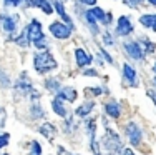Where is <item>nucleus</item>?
Instances as JSON below:
<instances>
[{"mask_svg": "<svg viewBox=\"0 0 156 155\" xmlns=\"http://www.w3.org/2000/svg\"><path fill=\"white\" fill-rule=\"evenodd\" d=\"M32 112H33V119H38V117L45 115V112L42 110V105L37 103V100H33V103H32Z\"/></svg>", "mask_w": 156, "mask_h": 155, "instance_id": "obj_25", "label": "nucleus"}, {"mask_svg": "<svg viewBox=\"0 0 156 155\" xmlns=\"http://www.w3.org/2000/svg\"><path fill=\"white\" fill-rule=\"evenodd\" d=\"M45 87L50 92H58L60 90V82L57 79H48V80H45Z\"/></svg>", "mask_w": 156, "mask_h": 155, "instance_id": "obj_24", "label": "nucleus"}, {"mask_svg": "<svg viewBox=\"0 0 156 155\" xmlns=\"http://www.w3.org/2000/svg\"><path fill=\"white\" fill-rule=\"evenodd\" d=\"M83 18H85V20H87V25H88V27H90V30H91V34H93V35H96V34H98V24H96V20H95V17L93 15H91V13H90V10H87V12H85L83 13Z\"/></svg>", "mask_w": 156, "mask_h": 155, "instance_id": "obj_22", "label": "nucleus"}, {"mask_svg": "<svg viewBox=\"0 0 156 155\" xmlns=\"http://www.w3.org/2000/svg\"><path fill=\"white\" fill-rule=\"evenodd\" d=\"M51 109H53V112L57 113L58 117H63V119L68 117V109H66V105H65V100H62V98L55 97L53 100H51Z\"/></svg>", "mask_w": 156, "mask_h": 155, "instance_id": "obj_16", "label": "nucleus"}, {"mask_svg": "<svg viewBox=\"0 0 156 155\" xmlns=\"http://www.w3.org/2000/svg\"><path fill=\"white\" fill-rule=\"evenodd\" d=\"M3 155H9V153H3Z\"/></svg>", "mask_w": 156, "mask_h": 155, "instance_id": "obj_40", "label": "nucleus"}, {"mask_svg": "<svg viewBox=\"0 0 156 155\" xmlns=\"http://www.w3.org/2000/svg\"><path fill=\"white\" fill-rule=\"evenodd\" d=\"M123 49L126 52L128 57H131L133 60H141L144 57V52L141 49V43L140 42H135V40H126L123 43Z\"/></svg>", "mask_w": 156, "mask_h": 155, "instance_id": "obj_7", "label": "nucleus"}, {"mask_svg": "<svg viewBox=\"0 0 156 155\" xmlns=\"http://www.w3.org/2000/svg\"><path fill=\"white\" fill-rule=\"evenodd\" d=\"M150 2V5H153V7H156V0H148Z\"/></svg>", "mask_w": 156, "mask_h": 155, "instance_id": "obj_37", "label": "nucleus"}, {"mask_svg": "<svg viewBox=\"0 0 156 155\" xmlns=\"http://www.w3.org/2000/svg\"><path fill=\"white\" fill-rule=\"evenodd\" d=\"M28 7H35V9H40L45 15H51L55 12L53 5H51L50 0H28Z\"/></svg>", "mask_w": 156, "mask_h": 155, "instance_id": "obj_11", "label": "nucleus"}, {"mask_svg": "<svg viewBox=\"0 0 156 155\" xmlns=\"http://www.w3.org/2000/svg\"><path fill=\"white\" fill-rule=\"evenodd\" d=\"M125 132H126L128 140H129V143H131L133 147H138L140 143H141L143 132H141V128L135 124V122H128V124H126V127H125Z\"/></svg>", "mask_w": 156, "mask_h": 155, "instance_id": "obj_6", "label": "nucleus"}, {"mask_svg": "<svg viewBox=\"0 0 156 155\" xmlns=\"http://www.w3.org/2000/svg\"><path fill=\"white\" fill-rule=\"evenodd\" d=\"M38 132L43 135L45 138L48 140H53L55 135H57V128H55V125H51L50 122H45V124H42L38 127Z\"/></svg>", "mask_w": 156, "mask_h": 155, "instance_id": "obj_20", "label": "nucleus"}, {"mask_svg": "<svg viewBox=\"0 0 156 155\" xmlns=\"http://www.w3.org/2000/svg\"><path fill=\"white\" fill-rule=\"evenodd\" d=\"M133 22L129 20L128 15H121L118 17V22H116V28H115V32H116L118 37H126L129 34H133Z\"/></svg>", "mask_w": 156, "mask_h": 155, "instance_id": "obj_8", "label": "nucleus"}, {"mask_svg": "<svg viewBox=\"0 0 156 155\" xmlns=\"http://www.w3.org/2000/svg\"><path fill=\"white\" fill-rule=\"evenodd\" d=\"M153 83H154V87H156V77H154V79H153Z\"/></svg>", "mask_w": 156, "mask_h": 155, "instance_id": "obj_38", "label": "nucleus"}, {"mask_svg": "<svg viewBox=\"0 0 156 155\" xmlns=\"http://www.w3.org/2000/svg\"><path fill=\"white\" fill-rule=\"evenodd\" d=\"M85 75H88V77H98V72H96V70H93V68H91V70H85Z\"/></svg>", "mask_w": 156, "mask_h": 155, "instance_id": "obj_34", "label": "nucleus"}, {"mask_svg": "<svg viewBox=\"0 0 156 155\" xmlns=\"http://www.w3.org/2000/svg\"><path fill=\"white\" fill-rule=\"evenodd\" d=\"M88 94H93L95 95V97H96V95H101L103 94V88H100V87H96V88H88Z\"/></svg>", "mask_w": 156, "mask_h": 155, "instance_id": "obj_32", "label": "nucleus"}, {"mask_svg": "<svg viewBox=\"0 0 156 155\" xmlns=\"http://www.w3.org/2000/svg\"><path fill=\"white\" fill-rule=\"evenodd\" d=\"M100 55H101V57H103V58H105V60H106V62H108V64H113V58H111V57H110V54H108V52H106V50H103V49H100Z\"/></svg>", "mask_w": 156, "mask_h": 155, "instance_id": "obj_30", "label": "nucleus"}, {"mask_svg": "<svg viewBox=\"0 0 156 155\" xmlns=\"http://www.w3.org/2000/svg\"><path fill=\"white\" fill-rule=\"evenodd\" d=\"M123 77L125 80L129 83L131 87H136L138 85V73H136L135 67H131L129 64H125L123 65Z\"/></svg>", "mask_w": 156, "mask_h": 155, "instance_id": "obj_14", "label": "nucleus"}, {"mask_svg": "<svg viewBox=\"0 0 156 155\" xmlns=\"http://www.w3.org/2000/svg\"><path fill=\"white\" fill-rule=\"evenodd\" d=\"M78 2H80L81 5H87V7H95L98 0H78Z\"/></svg>", "mask_w": 156, "mask_h": 155, "instance_id": "obj_31", "label": "nucleus"}, {"mask_svg": "<svg viewBox=\"0 0 156 155\" xmlns=\"http://www.w3.org/2000/svg\"><path fill=\"white\" fill-rule=\"evenodd\" d=\"M103 109H105V113L106 115H110L111 119H120V115H121V110H120V103L118 102H115V100H111V102H106L105 105H103Z\"/></svg>", "mask_w": 156, "mask_h": 155, "instance_id": "obj_17", "label": "nucleus"}, {"mask_svg": "<svg viewBox=\"0 0 156 155\" xmlns=\"http://www.w3.org/2000/svg\"><path fill=\"white\" fill-rule=\"evenodd\" d=\"M75 62H76V65L80 68H83V67H87V65H90L91 62H93V57H91L87 50L76 49L75 50Z\"/></svg>", "mask_w": 156, "mask_h": 155, "instance_id": "obj_12", "label": "nucleus"}, {"mask_svg": "<svg viewBox=\"0 0 156 155\" xmlns=\"http://www.w3.org/2000/svg\"><path fill=\"white\" fill-rule=\"evenodd\" d=\"M87 130H88V137H90V150L93 152V155H101L100 145L96 143V137H95V122L93 120H87Z\"/></svg>", "mask_w": 156, "mask_h": 155, "instance_id": "obj_9", "label": "nucleus"}, {"mask_svg": "<svg viewBox=\"0 0 156 155\" xmlns=\"http://www.w3.org/2000/svg\"><path fill=\"white\" fill-rule=\"evenodd\" d=\"M93 107H95V102H91V100L83 102V103H81V105L75 110V115H76V117H87V115H90V113L93 112Z\"/></svg>", "mask_w": 156, "mask_h": 155, "instance_id": "obj_21", "label": "nucleus"}, {"mask_svg": "<svg viewBox=\"0 0 156 155\" xmlns=\"http://www.w3.org/2000/svg\"><path fill=\"white\" fill-rule=\"evenodd\" d=\"M23 2L28 5V0H3V3H5V7H20Z\"/></svg>", "mask_w": 156, "mask_h": 155, "instance_id": "obj_27", "label": "nucleus"}, {"mask_svg": "<svg viewBox=\"0 0 156 155\" xmlns=\"http://www.w3.org/2000/svg\"><path fill=\"white\" fill-rule=\"evenodd\" d=\"M140 24L144 28H150V30L156 32V13H143V15H140Z\"/></svg>", "mask_w": 156, "mask_h": 155, "instance_id": "obj_18", "label": "nucleus"}, {"mask_svg": "<svg viewBox=\"0 0 156 155\" xmlns=\"http://www.w3.org/2000/svg\"><path fill=\"white\" fill-rule=\"evenodd\" d=\"M123 155H135V153H133V150H131V149H126Z\"/></svg>", "mask_w": 156, "mask_h": 155, "instance_id": "obj_35", "label": "nucleus"}, {"mask_svg": "<svg viewBox=\"0 0 156 155\" xmlns=\"http://www.w3.org/2000/svg\"><path fill=\"white\" fill-rule=\"evenodd\" d=\"M48 30H50V34L53 35L55 39H58V40H66V39H70V35H72L73 27H72V25H68V24H65V22L55 20V22H51V24H50Z\"/></svg>", "mask_w": 156, "mask_h": 155, "instance_id": "obj_3", "label": "nucleus"}, {"mask_svg": "<svg viewBox=\"0 0 156 155\" xmlns=\"http://www.w3.org/2000/svg\"><path fill=\"white\" fill-rule=\"evenodd\" d=\"M53 9H55V12L60 15V18L65 22V24H68V25H72V27H73V22H72V18H70V15L66 13L65 5H63L62 0H55V2H53Z\"/></svg>", "mask_w": 156, "mask_h": 155, "instance_id": "obj_19", "label": "nucleus"}, {"mask_svg": "<svg viewBox=\"0 0 156 155\" xmlns=\"http://www.w3.org/2000/svg\"><path fill=\"white\" fill-rule=\"evenodd\" d=\"M5 117H7L5 110L0 109V127H3V124H5Z\"/></svg>", "mask_w": 156, "mask_h": 155, "instance_id": "obj_33", "label": "nucleus"}, {"mask_svg": "<svg viewBox=\"0 0 156 155\" xmlns=\"http://www.w3.org/2000/svg\"><path fill=\"white\" fill-rule=\"evenodd\" d=\"M10 142V134H0V149L7 147Z\"/></svg>", "mask_w": 156, "mask_h": 155, "instance_id": "obj_28", "label": "nucleus"}, {"mask_svg": "<svg viewBox=\"0 0 156 155\" xmlns=\"http://www.w3.org/2000/svg\"><path fill=\"white\" fill-rule=\"evenodd\" d=\"M25 35H27V39H28V42L30 43H35L37 40H40V39H43V30H42V24H40L37 18H32L30 22H28V25L25 27Z\"/></svg>", "mask_w": 156, "mask_h": 155, "instance_id": "obj_4", "label": "nucleus"}, {"mask_svg": "<svg viewBox=\"0 0 156 155\" xmlns=\"http://www.w3.org/2000/svg\"><path fill=\"white\" fill-rule=\"evenodd\" d=\"M55 97L62 98V100H66V102H75L78 97V92L73 87H60V90L57 92Z\"/></svg>", "mask_w": 156, "mask_h": 155, "instance_id": "obj_13", "label": "nucleus"}, {"mask_svg": "<svg viewBox=\"0 0 156 155\" xmlns=\"http://www.w3.org/2000/svg\"><path fill=\"white\" fill-rule=\"evenodd\" d=\"M32 150H30V155H42V145H40L37 140H32Z\"/></svg>", "mask_w": 156, "mask_h": 155, "instance_id": "obj_26", "label": "nucleus"}, {"mask_svg": "<svg viewBox=\"0 0 156 155\" xmlns=\"http://www.w3.org/2000/svg\"><path fill=\"white\" fill-rule=\"evenodd\" d=\"M103 42H105L106 45H113V37L110 35V32H105V34H103Z\"/></svg>", "mask_w": 156, "mask_h": 155, "instance_id": "obj_29", "label": "nucleus"}, {"mask_svg": "<svg viewBox=\"0 0 156 155\" xmlns=\"http://www.w3.org/2000/svg\"><path fill=\"white\" fill-rule=\"evenodd\" d=\"M103 140H105V147H108L110 150H118V152L121 150V140L118 138V135L115 132L108 130V135Z\"/></svg>", "mask_w": 156, "mask_h": 155, "instance_id": "obj_15", "label": "nucleus"}, {"mask_svg": "<svg viewBox=\"0 0 156 155\" xmlns=\"http://www.w3.org/2000/svg\"><path fill=\"white\" fill-rule=\"evenodd\" d=\"M90 13L95 17L96 22H101V24H105V25H110L111 22H113V15H111L110 12H105V10L100 9V7H93V9H90Z\"/></svg>", "mask_w": 156, "mask_h": 155, "instance_id": "obj_10", "label": "nucleus"}, {"mask_svg": "<svg viewBox=\"0 0 156 155\" xmlns=\"http://www.w3.org/2000/svg\"><path fill=\"white\" fill-rule=\"evenodd\" d=\"M141 49H143L144 55H150V54H153V52H156V43H153L150 39H144L143 42H141Z\"/></svg>", "mask_w": 156, "mask_h": 155, "instance_id": "obj_23", "label": "nucleus"}, {"mask_svg": "<svg viewBox=\"0 0 156 155\" xmlns=\"http://www.w3.org/2000/svg\"><path fill=\"white\" fill-rule=\"evenodd\" d=\"M13 87H15V90L20 95H32L33 100H38V98H40V94L33 88L32 80L28 79L27 72H22L20 73V77L17 79V82H15V85H13Z\"/></svg>", "mask_w": 156, "mask_h": 155, "instance_id": "obj_2", "label": "nucleus"}, {"mask_svg": "<svg viewBox=\"0 0 156 155\" xmlns=\"http://www.w3.org/2000/svg\"><path fill=\"white\" fill-rule=\"evenodd\" d=\"M153 70H154V72H156V64H154V67H153Z\"/></svg>", "mask_w": 156, "mask_h": 155, "instance_id": "obj_39", "label": "nucleus"}, {"mask_svg": "<svg viewBox=\"0 0 156 155\" xmlns=\"http://www.w3.org/2000/svg\"><path fill=\"white\" fill-rule=\"evenodd\" d=\"M18 18H20V17H18L17 13H15V15H9V13H0V28H2V32L9 34L10 37L15 35Z\"/></svg>", "mask_w": 156, "mask_h": 155, "instance_id": "obj_5", "label": "nucleus"}, {"mask_svg": "<svg viewBox=\"0 0 156 155\" xmlns=\"http://www.w3.org/2000/svg\"><path fill=\"white\" fill-rule=\"evenodd\" d=\"M57 67H58V64H57V60H55L51 52L38 50L33 55V68H35V72L40 73V75L51 72V70H55Z\"/></svg>", "mask_w": 156, "mask_h": 155, "instance_id": "obj_1", "label": "nucleus"}, {"mask_svg": "<svg viewBox=\"0 0 156 155\" xmlns=\"http://www.w3.org/2000/svg\"><path fill=\"white\" fill-rule=\"evenodd\" d=\"M141 2H143V0H133V3H135V5H136V7H138V5H140V3H141Z\"/></svg>", "mask_w": 156, "mask_h": 155, "instance_id": "obj_36", "label": "nucleus"}]
</instances>
